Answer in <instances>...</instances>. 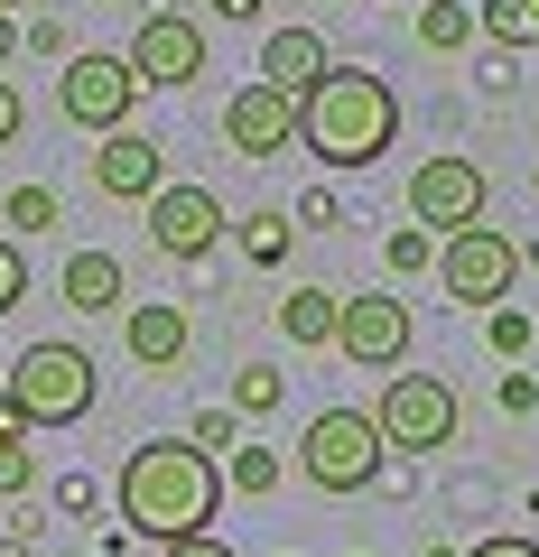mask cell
Returning a JSON list of instances; mask_svg holds the SVG:
<instances>
[{"instance_id": "cell-1", "label": "cell", "mask_w": 539, "mask_h": 557, "mask_svg": "<svg viewBox=\"0 0 539 557\" xmlns=\"http://www.w3.org/2000/svg\"><path fill=\"white\" fill-rule=\"evenodd\" d=\"M215 511H223V465L205 456V446H186V437L131 446V465H121V520L140 539H159V548L205 539Z\"/></svg>"}, {"instance_id": "cell-2", "label": "cell", "mask_w": 539, "mask_h": 557, "mask_svg": "<svg viewBox=\"0 0 539 557\" xmlns=\"http://www.w3.org/2000/svg\"><path fill=\"white\" fill-rule=\"evenodd\" d=\"M298 139L326 168H372L400 139V94L381 75H363V65H335V75L298 102Z\"/></svg>"}, {"instance_id": "cell-3", "label": "cell", "mask_w": 539, "mask_h": 557, "mask_svg": "<svg viewBox=\"0 0 539 557\" xmlns=\"http://www.w3.org/2000/svg\"><path fill=\"white\" fill-rule=\"evenodd\" d=\"M10 399H20L28 428H75L94 409V354L84 344H28L10 362Z\"/></svg>"}, {"instance_id": "cell-4", "label": "cell", "mask_w": 539, "mask_h": 557, "mask_svg": "<svg viewBox=\"0 0 539 557\" xmlns=\"http://www.w3.org/2000/svg\"><path fill=\"white\" fill-rule=\"evenodd\" d=\"M381 428H372V409H317L307 418V437H298V465H307V483L317 493H363V483H381Z\"/></svg>"}, {"instance_id": "cell-5", "label": "cell", "mask_w": 539, "mask_h": 557, "mask_svg": "<svg viewBox=\"0 0 539 557\" xmlns=\"http://www.w3.org/2000/svg\"><path fill=\"white\" fill-rule=\"evenodd\" d=\"M131 102H140V75H131V57H102V47L65 57V75H57V112L75 121V131H94V139L131 131Z\"/></svg>"}, {"instance_id": "cell-6", "label": "cell", "mask_w": 539, "mask_h": 557, "mask_svg": "<svg viewBox=\"0 0 539 557\" xmlns=\"http://www.w3.org/2000/svg\"><path fill=\"white\" fill-rule=\"evenodd\" d=\"M372 428H381V446H400V456H438V446H456V391H446L438 372H391Z\"/></svg>"}, {"instance_id": "cell-7", "label": "cell", "mask_w": 539, "mask_h": 557, "mask_svg": "<svg viewBox=\"0 0 539 557\" xmlns=\"http://www.w3.org/2000/svg\"><path fill=\"white\" fill-rule=\"evenodd\" d=\"M483 205H493V186H483V168L465 159V149H438V159H419V177H409L419 233H475Z\"/></svg>"}, {"instance_id": "cell-8", "label": "cell", "mask_w": 539, "mask_h": 557, "mask_svg": "<svg viewBox=\"0 0 539 557\" xmlns=\"http://www.w3.org/2000/svg\"><path fill=\"white\" fill-rule=\"evenodd\" d=\"M438 278H446V298H456V307H502V298H512V278H520V251L493 233V223H475V233H446L438 242Z\"/></svg>"}, {"instance_id": "cell-9", "label": "cell", "mask_w": 539, "mask_h": 557, "mask_svg": "<svg viewBox=\"0 0 539 557\" xmlns=\"http://www.w3.org/2000/svg\"><path fill=\"white\" fill-rule=\"evenodd\" d=\"M131 75H140V94L149 84H196L205 75V28L186 10H149L140 38H131Z\"/></svg>"}, {"instance_id": "cell-10", "label": "cell", "mask_w": 539, "mask_h": 557, "mask_svg": "<svg viewBox=\"0 0 539 557\" xmlns=\"http://www.w3.org/2000/svg\"><path fill=\"white\" fill-rule=\"evenodd\" d=\"M149 242H159L168 260H205L223 242V205L205 196V186H159V196H149Z\"/></svg>"}, {"instance_id": "cell-11", "label": "cell", "mask_w": 539, "mask_h": 557, "mask_svg": "<svg viewBox=\"0 0 539 557\" xmlns=\"http://www.w3.org/2000/svg\"><path fill=\"white\" fill-rule=\"evenodd\" d=\"M223 139H233V159H280L289 139H298V102L270 94V84H242L223 102Z\"/></svg>"}, {"instance_id": "cell-12", "label": "cell", "mask_w": 539, "mask_h": 557, "mask_svg": "<svg viewBox=\"0 0 539 557\" xmlns=\"http://www.w3.org/2000/svg\"><path fill=\"white\" fill-rule=\"evenodd\" d=\"M335 344H344L354 362H372V372H391V362L409 354V307H400V298H344Z\"/></svg>"}, {"instance_id": "cell-13", "label": "cell", "mask_w": 539, "mask_h": 557, "mask_svg": "<svg viewBox=\"0 0 539 557\" xmlns=\"http://www.w3.org/2000/svg\"><path fill=\"white\" fill-rule=\"evenodd\" d=\"M94 186H102V196L149 205V196L168 186V149H159V139H140V131H112V139L94 149Z\"/></svg>"}, {"instance_id": "cell-14", "label": "cell", "mask_w": 539, "mask_h": 557, "mask_svg": "<svg viewBox=\"0 0 539 557\" xmlns=\"http://www.w3.org/2000/svg\"><path fill=\"white\" fill-rule=\"evenodd\" d=\"M326 75H335V57H326L317 28H270V38H260V84H270V94L307 102Z\"/></svg>"}, {"instance_id": "cell-15", "label": "cell", "mask_w": 539, "mask_h": 557, "mask_svg": "<svg viewBox=\"0 0 539 557\" xmlns=\"http://www.w3.org/2000/svg\"><path fill=\"white\" fill-rule=\"evenodd\" d=\"M121 344H131V362H140V372H177V362H186V344H196V325H186V307L140 298L131 317H121Z\"/></svg>"}, {"instance_id": "cell-16", "label": "cell", "mask_w": 539, "mask_h": 557, "mask_svg": "<svg viewBox=\"0 0 539 557\" xmlns=\"http://www.w3.org/2000/svg\"><path fill=\"white\" fill-rule=\"evenodd\" d=\"M57 288H65V307H75V317H112V307L131 298V278H121V260H112V251H75Z\"/></svg>"}, {"instance_id": "cell-17", "label": "cell", "mask_w": 539, "mask_h": 557, "mask_svg": "<svg viewBox=\"0 0 539 557\" xmlns=\"http://www.w3.org/2000/svg\"><path fill=\"white\" fill-rule=\"evenodd\" d=\"M335 317H344L335 288H289L280 298V335L289 344H335Z\"/></svg>"}, {"instance_id": "cell-18", "label": "cell", "mask_w": 539, "mask_h": 557, "mask_svg": "<svg viewBox=\"0 0 539 557\" xmlns=\"http://www.w3.org/2000/svg\"><path fill=\"white\" fill-rule=\"evenodd\" d=\"M419 47H428V57L475 47V10H465V0H419Z\"/></svg>"}, {"instance_id": "cell-19", "label": "cell", "mask_w": 539, "mask_h": 557, "mask_svg": "<svg viewBox=\"0 0 539 557\" xmlns=\"http://www.w3.org/2000/svg\"><path fill=\"white\" fill-rule=\"evenodd\" d=\"M475 28H493L502 47H539V0H475Z\"/></svg>"}, {"instance_id": "cell-20", "label": "cell", "mask_w": 539, "mask_h": 557, "mask_svg": "<svg viewBox=\"0 0 539 557\" xmlns=\"http://www.w3.org/2000/svg\"><path fill=\"white\" fill-rule=\"evenodd\" d=\"M289 242H298V223H289V214H252V223H242V260H260V270H280Z\"/></svg>"}, {"instance_id": "cell-21", "label": "cell", "mask_w": 539, "mask_h": 557, "mask_svg": "<svg viewBox=\"0 0 539 557\" xmlns=\"http://www.w3.org/2000/svg\"><path fill=\"white\" fill-rule=\"evenodd\" d=\"M0 223H10V233H47V223H57V186H10Z\"/></svg>"}, {"instance_id": "cell-22", "label": "cell", "mask_w": 539, "mask_h": 557, "mask_svg": "<svg viewBox=\"0 0 539 557\" xmlns=\"http://www.w3.org/2000/svg\"><path fill=\"white\" fill-rule=\"evenodd\" d=\"M223 483H233V493H270V483H280V456H270V446H233Z\"/></svg>"}, {"instance_id": "cell-23", "label": "cell", "mask_w": 539, "mask_h": 557, "mask_svg": "<svg viewBox=\"0 0 539 557\" xmlns=\"http://www.w3.org/2000/svg\"><path fill=\"white\" fill-rule=\"evenodd\" d=\"M280 391H289V381L270 372V362H252V372L233 381V409H280Z\"/></svg>"}, {"instance_id": "cell-24", "label": "cell", "mask_w": 539, "mask_h": 557, "mask_svg": "<svg viewBox=\"0 0 539 557\" xmlns=\"http://www.w3.org/2000/svg\"><path fill=\"white\" fill-rule=\"evenodd\" d=\"M20 298H28V260H20V242L0 233V317H10Z\"/></svg>"}, {"instance_id": "cell-25", "label": "cell", "mask_w": 539, "mask_h": 557, "mask_svg": "<svg viewBox=\"0 0 539 557\" xmlns=\"http://www.w3.org/2000/svg\"><path fill=\"white\" fill-rule=\"evenodd\" d=\"M428 260H438V233H419V223L391 233V270H428Z\"/></svg>"}, {"instance_id": "cell-26", "label": "cell", "mask_w": 539, "mask_h": 557, "mask_svg": "<svg viewBox=\"0 0 539 557\" xmlns=\"http://www.w3.org/2000/svg\"><path fill=\"white\" fill-rule=\"evenodd\" d=\"M38 483V456H28V437L20 446H0V493H28Z\"/></svg>"}, {"instance_id": "cell-27", "label": "cell", "mask_w": 539, "mask_h": 557, "mask_svg": "<svg viewBox=\"0 0 539 557\" xmlns=\"http://www.w3.org/2000/svg\"><path fill=\"white\" fill-rule=\"evenodd\" d=\"M186 446H205V456H223V446H233V409H205V418H196V437H186Z\"/></svg>"}, {"instance_id": "cell-28", "label": "cell", "mask_w": 539, "mask_h": 557, "mask_svg": "<svg viewBox=\"0 0 539 557\" xmlns=\"http://www.w3.org/2000/svg\"><path fill=\"white\" fill-rule=\"evenodd\" d=\"M493 354H530V317H512V307H493Z\"/></svg>"}, {"instance_id": "cell-29", "label": "cell", "mask_w": 539, "mask_h": 557, "mask_svg": "<svg viewBox=\"0 0 539 557\" xmlns=\"http://www.w3.org/2000/svg\"><path fill=\"white\" fill-rule=\"evenodd\" d=\"M20 121H28V102H20V84L0 75V149H10V139H20Z\"/></svg>"}, {"instance_id": "cell-30", "label": "cell", "mask_w": 539, "mask_h": 557, "mask_svg": "<svg viewBox=\"0 0 539 557\" xmlns=\"http://www.w3.org/2000/svg\"><path fill=\"white\" fill-rule=\"evenodd\" d=\"M20 47H38V57H65V28H57V20H28V28H20Z\"/></svg>"}, {"instance_id": "cell-31", "label": "cell", "mask_w": 539, "mask_h": 557, "mask_svg": "<svg viewBox=\"0 0 539 557\" xmlns=\"http://www.w3.org/2000/svg\"><path fill=\"white\" fill-rule=\"evenodd\" d=\"M28 437V418H20V399H10V381H0V446H20Z\"/></svg>"}, {"instance_id": "cell-32", "label": "cell", "mask_w": 539, "mask_h": 557, "mask_svg": "<svg viewBox=\"0 0 539 557\" xmlns=\"http://www.w3.org/2000/svg\"><path fill=\"white\" fill-rule=\"evenodd\" d=\"M465 557H539V539H483V548H465Z\"/></svg>"}, {"instance_id": "cell-33", "label": "cell", "mask_w": 539, "mask_h": 557, "mask_svg": "<svg viewBox=\"0 0 539 557\" xmlns=\"http://www.w3.org/2000/svg\"><path fill=\"white\" fill-rule=\"evenodd\" d=\"M159 557H233V548H223V539L205 530V539H177V548H159Z\"/></svg>"}, {"instance_id": "cell-34", "label": "cell", "mask_w": 539, "mask_h": 557, "mask_svg": "<svg viewBox=\"0 0 539 557\" xmlns=\"http://www.w3.org/2000/svg\"><path fill=\"white\" fill-rule=\"evenodd\" d=\"M205 10H215V20H260L270 0H205Z\"/></svg>"}, {"instance_id": "cell-35", "label": "cell", "mask_w": 539, "mask_h": 557, "mask_svg": "<svg viewBox=\"0 0 539 557\" xmlns=\"http://www.w3.org/2000/svg\"><path fill=\"white\" fill-rule=\"evenodd\" d=\"M20 57V10H0V65Z\"/></svg>"}, {"instance_id": "cell-36", "label": "cell", "mask_w": 539, "mask_h": 557, "mask_svg": "<svg viewBox=\"0 0 539 557\" xmlns=\"http://www.w3.org/2000/svg\"><path fill=\"white\" fill-rule=\"evenodd\" d=\"M428 557H465V548H428Z\"/></svg>"}, {"instance_id": "cell-37", "label": "cell", "mask_w": 539, "mask_h": 557, "mask_svg": "<svg viewBox=\"0 0 539 557\" xmlns=\"http://www.w3.org/2000/svg\"><path fill=\"white\" fill-rule=\"evenodd\" d=\"M0 10H20V0H0Z\"/></svg>"}]
</instances>
